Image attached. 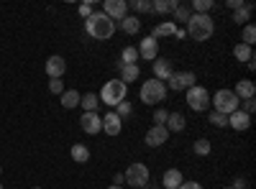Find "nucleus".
Returning a JSON list of instances; mask_svg holds the SVG:
<instances>
[{"label": "nucleus", "instance_id": "nucleus-38", "mask_svg": "<svg viewBox=\"0 0 256 189\" xmlns=\"http://www.w3.org/2000/svg\"><path fill=\"white\" fill-rule=\"evenodd\" d=\"M166 118H169V113H166L164 108H156V110H154V123H156V125H164Z\"/></svg>", "mask_w": 256, "mask_h": 189}, {"label": "nucleus", "instance_id": "nucleus-48", "mask_svg": "<svg viewBox=\"0 0 256 189\" xmlns=\"http://www.w3.org/2000/svg\"><path fill=\"white\" fill-rule=\"evenodd\" d=\"M0 189H3V184H0Z\"/></svg>", "mask_w": 256, "mask_h": 189}, {"label": "nucleus", "instance_id": "nucleus-23", "mask_svg": "<svg viewBox=\"0 0 256 189\" xmlns=\"http://www.w3.org/2000/svg\"><path fill=\"white\" fill-rule=\"evenodd\" d=\"M177 0H154L152 3V13H174L177 10Z\"/></svg>", "mask_w": 256, "mask_h": 189}, {"label": "nucleus", "instance_id": "nucleus-4", "mask_svg": "<svg viewBox=\"0 0 256 189\" xmlns=\"http://www.w3.org/2000/svg\"><path fill=\"white\" fill-rule=\"evenodd\" d=\"M128 95V85H123L120 79H110V82H105L102 90H100V102L102 105H108V108H116L118 102H123Z\"/></svg>", "mask_w": 256, "mask_h": 189}, {"label": "nucleus", "instance_id": "nucleus-5", "mask_svg": "<svg viewBox=\"0 0 256 189\" xmlns=\"http://www.w3.org/2000/svg\"><path fill=\"white\" fill-rule=\"evenodd\" d=\"M166 92H169L166 85H164V82H159V79H148V82H144L141 90H138L141 102H146V105H159V102H164Z\"/></svg>", "mask_w": 256, "mask_h": 189}, {"label": "nucleus", "instance_id": "nucleus-42", "mask_svg": "<svg viewBox=\"0 0 256 189\" xmlns=\"http://www.w3.org/2000/svg\"><path fill=\"white\" fill-rule=\"evenodd\" d=\"M230 10H238V8H244L246 3H244V0H228V3H226Z\"/></svg>", "mask_w": 256, "mask_h": 189}, {"label": "nucleus", "instance_id": "nucleus-33", "mask_svg": "<svg viewBox=\"0 0 256 189\" xmlns=\"http://www.w3.org/2000/svg\"><path fill=\"white\" fill-rule=\"evenodd\" d=\"M192 151H195L198 156H208L210 154V141L208 138H198L195 146H192Z\"/></svg>", "mask_w": 256, "mask_h": 189}, {"label": "nucleus", "instance_id": "nucleus-36", "mask_svg": "<svg viewBox=\"0 0 256 189\" xmlns=\"http://www.w3.org/2000/svg\"><path fill=\"white\" fill-rule=\"evenodd\" d=\"M116 108H118V113H116V115H118L120 120H123V118H128V115H131V110H134V108H131V102H126V100H123V102H118Z\"/></svg>", "mask_w": 256, "mask_h": 189}, {"label": "nucleus", "instance_id": "nucleus-1", "mask_svg": "<svg viewBox=\"0 0 256 189\" xmlns=\"http://www.w3.org/2000/svg\"><path fill=\"white\" fill-rule=\"evenodd\" d=\"M84 31L98 41H108L116 33V20H110L102 10H92L90 18H84Z\"/></svg>", "mask_w": 256, "mask_h": 189}, {"label": "nucleus", "instance_id": "nucleus-29", "mask_svg": "<svg viewBox=\"0 0 256 189\" xmlns=\"http://www.w3.org/2000/svg\"><path fill=\"white\" fill-rule=\"evenodd\" d=\"M251 10H254V5H244V8H238V10H233V20H236V23L241 26V23H248L251 20Z\"/></svg>", "mask_w": 256, "mask_h": 189}, {"label": "nucleus", "instance_id": "nucleus-6", "mask_svg": "<svg viewBox=\"0 0 256 189\" xmlns=\"http://www.w3.org/2000/svg\"><path fill=\"white\" fill-rule=\"evenodd\" d=\"M187 105H190L195 113L208 110V108H210V92H208L205 87H200V85L190 87V90H187Z\"/></svg>", "mask_w": 256, "mask_h": 189}, {"label": "nucleus", "instance_id": "nucleus-19", "mask_svg": "<svg viewBox=\"0 0 256 189\" xmlns=\"http://www.w3.org/2000/svg\"><path fill=\"white\" fill-rule=\"evenodd\" d=\"M118 69H120V82H123V85L136 82L138 74H141V67L138 64H118Z\"/></svg>", "mask_w": 256, "mask_h": 189}, {"label": "nucleus", "instance_id": "nucleus-34", "mask_svg": "<svg viewBox=\"0 0 256 189\" xmlns=\"http://www.w3.org/2000/svg\"><path fill=\"white\" fill-rule=\"evenodd\" d=\"M128 8L136 10V13H152V3H148V0H131Z\"/></svg>", "mask_w": 256, "mask_h": 189}, {"label": "nucleus", "instance_id": "nucleus-43", "mask_svg": "<svg viewBox=\"0 0 256 189\" xmlns=\"http://www.w3.org/2000/svg\"><path fill=\"white\" fill-rule=\"evenodd\" d=\"M230 187H233V189H246V179H236Z\"/></svg>", "mask_w": 256, "mask_h": 189}, {"label": "nucleus", "instance_id": "nucleus-12", "mask_svg": "<svg viewBox=\"0 0 256 189\" xmlns=\"http://www.w3.org/2000/svg\"><path fill=\"white\" fill-rule=\"evenodd\" d=\"M80 123H82V131L88 136H98L102 131V118L98 113H82Z\"/></svg>", "mask_w": 256, "mask_h": 189}, {"label": "nucleus", "instance_id": "nucleus-26", "mask_svg": "<svg viewBox=\"0 0 256 189\" xmlns=\"http://www.w3.org/2000/svg\"><path fill=\"white\" fill-rule=\"evenodd\" d=\"M70 154H72V159L77 164H88L90 161V149H88V146H82V143H74Z\"/></svg>", "mask_w": 256, "mask_h": 189}, {"label": "nucleus", "instance_id": "nucleus-35", "mask_svg": "<svg viewBox=\"0 0 256 189\" xmlns=\"http://www.w3.org/2000/svg\"><path fill=\"white\" fill-rule=\"evenodd\" d=\"M210 123L216 125V128H226V125H228V118H226V115H220V113H216V110H212V113H210Z\"/></svg>", "mask_w": 256, "mask_h": 189}, {"label": "nucleus", "instance_id": "nucleus-44", "mask_svg": "<svg viewBox=\"0 0 256 189\" xmlns=\"http://www.w3.org/2000/svg\"><path fill=\"white\" fill-rule=\"evenodd\" d=\"M123 182H126V177H123V174H116V177H113V184H116V187H120Z\"/></svg>", "mask_w": 256, "mask_h": 189}, {"label": "nucleus", "instance_id": "nucleus-32", "mask_svg": "<svg viewBox=\"0 0 256 189\" xmlns=\"http://www.w3.org/2000/svg\"><path fill=\"white\" fill-rule=\"evenodd\" d=\"M241 36H244V41H241V44H246V46H254V41H256V28H254V23H246Z\"/></svg>", "mask_w": 256, "mask_h": 189}, {"label": "nucleus", "instance_id": "nucleus-9", "mask_svg": "<svg viewBox=\"0 0 256 189\" xmlns=\"http://www.w3.org/2000/svg\"><path fill=\"white\" fill-rule=\"evenodd\" d=\"M102 13L110 20H123L128 15V3L126 0H105L102 3Z\"/></svg>", "mask_w": 256, "mask_h": 189}, {"label": "nucleus", "instance_id": "nucleus-3", "mask_svg": "<svg viewBox=\"0 0 256 189\" xmlns=\"http://www.w3.org/2000/svg\"><path fill=\"white\" fill-rule=\"evenodd\" d=\"M210 102H212V108H216V113H220L226 118L241 108V100L236 97V92H233V90H218L216 95L210 97Z\"/></svg>", "mask_w": 256, "mask_h": 189}, {"label": "nucleus", "instance_id": "nucleus-11", "mask_svg": "<svg viewBox=\"0 0 256 189\" xmlns=\"http://www.w3.org/2000/svg\"><path fill=\"white\" fill-rule=\"evenodd\" d=\"M146 146H152V149H159V146H164L169 141V131L164 128V125H154V128L146 131Z\"/></svg>", "mask_w": 256, "mask_h": 189}, {"label": "nucleus", "instance_id": "nucleus-17", "mask_svg": "<svg viewBox=\"0 0 256 189\" xmlns=\"http://www.w3.org/2000/svg\"><path fill=\"white\" fill-rule=\"evenodd\" d=\"M120 128H123V120H120L116 113H108V115L102 118V131L108 133V136H118Z\"/></svg>", "mask_w": 256, "mask_h": 189}, {"label": "nucleus", "instance_id": "nucleus-7", "mask_svg": "<svg viewBox=\"0 0 256 189\" xmlns=\"http://www.w3.org/2000/svg\"><path fill=\"white\" fill-rule=\"evenodd\" d=\"M123 177H126V184H134L136 189H141V187L148 184V166L146 164H131Z\"/></svg>", "mask_w": 256, "mask_h": 189}, {"label": "nucleus", "instance_id": "nucleus-46", "mask_svg": "<svg viewBox=\"0 0 256 189\" xmlns=\"http://www.w3.org/2000/svg\"><path fill=\"white\" fill-rule=\"evenodd\" d=\"M226 189H233V187H230V184H228V187H226Z\"/></svg>", "mask_w": 256, "mask_h": 189}, {"label": "nucleus", "instance_id": "nucleus-37", "mask_svg": "<svg viewBox=\"0 0 256 189\" xmlns=\"http://www.w3.org/2000/svg\"><path fill=\"white\" fill-rule=\"evenodd\" d=\"M49 92L52 95H62L64 92V82L62 79H49Z\"/></svg>", "mask_w": 256, "mask_h": 189}, {"label": "nucleus", "instance_id": "nucleus-20", "mask_svg": "<svg viewBox=\"0 0 256 189\" xmlns=\"http://www.w3.org/2000/svg\"><path fill=\"white\" fill-rule=\"evenodd\" d=\"M233 92H236L238 100H241V97H244V100H251V97L256 95V87H254V82H251V79H241Z\"/></svg>", "mask_w": 256, "mask_h": 189}, {"label": "nucleus", "instance_id": "nucleus-49", "mask_svg": "<svg viewBox=\"0 0 256 189\" xmlns=\"http://www.w3.org/2000/svg\"><path fill=\"white\" fill-rule=\"evenodd\" d=\"M141 189H146V187H141Z\"/></svg>", "mask_w": 256, "mask_h": 189}, {"label": "nucleus", "instance_id": "nucleus-21", "mask_svg": "<svg viewBox=\"0 0 256 189\" xmlns=\"http://www.w3.org/2000/svg\"><path fill=\"white\" fill-rule=\"evenodd\" d=\"M59 97H62V108L72 110V108H77V105H80V97H82V95H80L77 90H64Z\"/></svg>", "mask_w": 256, "mask_h": 189}, {"label": "nucleus", "instance_id": "nucleus-22", "mask_svg": "<svg viewBox=\"0 0 256 189\" xmlns=\"http://www.w3.org/2000/svg\"><path fill=\"white\" fill-rule=\"evenodd\" d=\"M120 28H123V33H128V36L138 33V28H141V20H138V15H126V18L120 20Z\"/></svg>", "mask_w": 256, "mask_h": 189}, {"label": "nucleus", "instance_id": "nucleus-2", "mask_svg": "<svg viewBox=\"0 0 256 189\" xmlns=\"http://www.w3.org/2000/svg\"><path fill=\"white\" fill-rule=\"evenodd\" d=\"M212 31H216L212 18L210 15H200V13H192V18L187 20V28H184V33L190 38H195V41H208L212 36Z\"/></svg>", "mask_w": 256, "mask_h": 189}, {"label": "nucleus", "instance_id": "nucleus-28", "mask_svg": "<svg viewBox=\"0 0 256 189\" xmlns=\"http://www.w3.org/2000/svg\"><path fill=\"white\" fill-rule=\"evenodd\" d=\"M118 64H138V49L136 46H126Z\"/></svg>", "mask_w": 256, "mask_h": 189}, {"label": "nucleus", "instance_id": "nucleus-16", "mask_svg": "<svg viewBox=\"0 0 256 189\" xmlns=\"http://www.w3.org/2000/svg\"><path fill=\"white\" fill-rule=\"evenodd\" d=\"M164 128H166L169 133H182V131L187 128V120H184L182 113H169V118H166V123H164Z\"/></svg>", "mask_w": 256, "mask_h": 189}, {"label": "nucleus", "instance_id": "nucleus-18", "mask_svg": "<svg viewBox=\"0 0 256 189\" xmlns=\"http://www.w3.org/2000/svg\"><path fill=\"white\" fill-rule=\"evenodd\" d=\"M182 182H184V177H182L180 169H166V172H164V179H162L164 189H180Z\"/></svg>", "mask_w": 256, "mask_h": 189}, {"label": "nucleus", "instance_id": "nucleus-27", "mask_svg": "<svg viewBox=\"0 0 256 189\" xmlns=\"http://www.w3.org/2000/svg\"><path fill=\"white\" fill-rule=\"evenodd\" d=\"M177 28H180V26H174L172 20H166V23H162V26L154 28L152 36H154V38H162V36H177Z\"/></svg>", "mask_w": 256, "mask_h": 189}, {"label": "nucleus", "instance_id": "nucleus-39", "mask_svg": "<svg viewBox=\"0 0 256 189\" xmlns=\"http://www.w3.org/2000/svg\"><path fill=\"white\" fill-rule=\"evenodd\" d=\"M238 110H244L246 115H251L254 110H256V100L251 97V100H244V108H238Z\"/></svg>", "mask_w": 256, "mask_h": 189}, {"label": "nucleus", "instance_id": "nucleus-15", "mask_svg": "<svg viewBox=\"0 0 256 189\" xmlns=\"http://www.w3.org/2000/svg\"><path fill=\"white\" fill-rule=\"evenodd\" d=\"M228 125L233 131H248L251 128V115H246L244 110H236L228 115Z\"/></svg>", "mask_w": 256, "mask_h": 189}, {"label": "nucleus", "instance_id": "nucleus-47", "mask_svg": "<svg viewBox=\"0 0 256 189\" xmlns=\"http://www.w3.org/2000/svg\"><path fill=\"white\" fill-rule=\"evenodd\" d=\"M34 189H41V187H34Z\"/></svg>", "mask_w": 256, "mask_h": 189}, {"label": "nucleus", "instance_id": "nucleus-31", "mask_svg": "<svg viewBox=\"0 0 256 189\" xmlns=\"http://www.w3.org/2000/svg\"><path fill=\"white\" fill-rule=\"evenodd\" d=\"M216 5L212 0H192V8L190 10H195V13H200V15H208V10Z\"/></svg>", "mask_w": 256, "mask_h": 189}, {"label": "nucleus", "instance_id": "nucleus-30", "mask_svg": "<svg viewBox=\"0 0 256 189\" xmlns=\"http://www.w3.org/2000/svg\"><path fill=\"white\" fill-rule=\"evenodd\" d=\"M192 18V10L187 8V5H177V10H174V20L172 23L177 26V23H187V20Z\"/></svg>", "mask_w": 256, "mask_h": 189}, {"label": "nucleus", "instance_id": "nucleus-40", "mask_svg": "<svg viewBox=\"0 0 256 189\" xmlns=\"http://www.w3.org/2000/svg\"><path fill=\"white\" fill-rule=\"evenodd\" d=\"M80 15H82V18H90V15H92V3H82V5H80Z\"/></svg>", "mask_w": 256, "mask_h": 189}, {"label": "nucleus", "instance_id": "nucleus-13", "mask_svg": "<svg viewBox=\"0 0 256 189\" xmlns=\"http://www.w3.org/2000/svg\"><path fill=\"white\" fill-rule=\"evenodd\" d=\"M152 69H154V79H159V82H164V79H169V77L174 74V64L169 59H162V56L154 59Z\"/></svg>", "mask_w": 256, "mask_h": 189}, {"label": "nucleus", "instance_id": "nucleus-8", "mask_svg": "<svg viewBox=\"0 0 256 189\" xmlns=\"http://www.w3.org/2000/svg\"><path fill=\"white\" fill-rule=\"evenodd\" d=\"M166 82H169L166 90H174V92H180V90H190V87H195L198 77H195V72H174V74L169 77Z\"/></svg>", "mask_w": 256, "mask_h": 189}, {"label": "nucleus", "instance_id": "nucleus-10", "mask_svg": "<svg viewBox=\"0 0 256 189\" xmlns=\"http://www.w3.org/2000/svg\"><path fill=\"white\" fill-rule=\"evenodd\" d=\"M138 56L146 59V61H154L159 56V41L154 36H146L138 41Z\"/></svg>", "mask_w": 256, "mask_h": 189}, {"label": "nucleus", "instance_id": "nucleus-41", "mask_svg": "<svg viewBox=\"0 0 256 189\" xmlns=\"http://www.w3.org/2000/svg\"><path fill=\"white\" fill-rule=\"evenodd\" d=\"M180 189H202V184L200 182H182Z\"/></svg>", "mask_w": 256, "mask_h": 189}, {"label": "nucleus", "instance_id": "nucleus-45", "mask_svg": "<svg viewBox=\"0 0 256 189\" xmlns=\"http://www.w3.org/2000/svg\"><path fill=\"white\" fill-rule=\"evenodd\" d=\"M108 189H123V187H116V184H110V187H108Z\"/></svg>", "mask_w": 256, "mask_h": 189}, {"label": "nucleus", "instance_id": "nucleus-14", "mask_svg": "<svg viewBox=\"0 0 256 189\" xmlns=\"http://www.w3.org/2000/svg\"><path fill=\"white\" fill-rule=\"evenodd\" d=\"M67 72V61H64L62 56H49L46 59V74H49V79H62V74Z\"/></svg>", "mask_w": 256, "mask_h": 189}, {"label": "nucleus", "instance_id": "nucleus-25", "mask_svg": "<svg viewBox=\"0 0 256 189\" xmlns=\"http://www.w3.org/2000/svg\"><path fill=\"white\" fill-rule=\"evenodd\" d=\"M233 56H236L238 61H244V64H251V61H254V49L246 46V44H236V49H233Z\"/></svg>", "mask_w": 256, "mask_h": 189}, {"label": "nucleus", "instance_id": "nucleus-24", "mask_svg": "<svg viewBox=\"0 0 256 189\" xmlns=\"http://www.w3.org/2000/svg\"><path fill=\"white\" fill-rule=\"evenodd\" d=\"M80 105L84 108V113H98V105H100V97L95 92H88L80 97Z\"/></svg>", "mask_w": 256, "mask_h": 189}]
</instances>
